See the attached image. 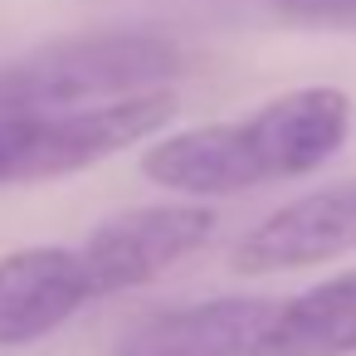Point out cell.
Listing matches in <instances>:
<instances>
[{"label": "cell", "mask_w": 356, "mask_h": 356, "mask_svg": "<svg viewBox=\"0 0 356 356\" xmlns=\"http://www.w3.org/2000/svg\"><path fill=\"white\" fill-rule=\"evenodd\" d=\"M356 103L337 83H302L249 118L200 122L186 132L152 137L142 152V176L181 200H225L259 186L298 181L322 171L351 137Z\"/></svg>", "instance_id": "obj_1"}, {"label": "cell", "mask_w": 356, "mask_h": 356, "mask_svg": "<svg viewBox=\"0 0 356 356\" xmlns=\"http://www.w3.org/2000/svg\"><path fill=\"white\" fill-rule=\"evenodd\" d=\"M186 44L161 30H79L0 59V118L161 93L186 74Z\"/></svg>", "instance_id": "obj_2"}, {"label": "cell", "mask_w": 356, "mask_h": 356, "mask_svg": "<svg viewBox=\"0 0 356 356\" xmlns=\"http://www.w3.org/2000/svg\"><path fill=\"white\" fill-rule=\"evenodd\" d=\"M176 118V93H137L93 108L59 113H6L0 118V186H35L88 171L137 142L161 137Z\"/></svg>", "instance_id": "obj_3"}, {"label": "cell", "mask_w": 356, "mask_h": 356, "mask_svg": "<svg viewBox=\"0 0 356 356\" xmlns=\"http://www.w3.org/2000/svg\"><path fill=\"white\" fill-rule=\"evenodd\" d=\"M210 234H215V210L205 200L132 205L108 215L79 244V259L88 268L93 298H113V293H132L166 278L181 259L205 249Z\"/></svg>", "instance_id": "obj_4"}, {"label": "cell", "mask_w": 356, "mask_h": 356, "mask_svg": "<svg viewBox=\"0 0 356 356\" xmlns=\"http://www.w3.org/2000/svg\"><path fill=\"white\" fill-rule=\"evenodd\" d=\"M351 249H356V176H341L264 215L234 244L229 268L244 278H268L332 264Z\"/></svg>", "instance_id": "obj_5"}, {"label": "cell", "mask_w": 356, "mask_h": 356, "mask_svg": "<svg viewBox=\"0 0 356 356\" xmlns=\"http://www.w3.org/2000/svg\"><path fill=\"white\" fill-rule=\"evenodd\" d=\"M88 302L98 298L79 249L35 244V249L6 254L0 259V351L44 341Z\"/></svg>", "instance_id": "obj_6"}, {"label": "cell", "mask_w": 356, "mask_h": 356, "mask_svg": "<svg viewBox=\"0 0 356 356\" xmlns=\"http://www.w3.org/2000/svg\"><path fill=\"white\" fill-rule=\"evenodd\" d=\"M278 302L283 298L229 293V298L166 307V312L142 317L118 341V356H254Z\"/></svg>", "instance_id": "obj_7"}, {"label": "cell", "mask_w": 356, "mask_h": 356, "mask_svg": "<svg viewBox=\"0 0 356 356\" xmlns=\"http://www.w3.org/2000/svg\"><path fill=\"white\" fill-rule=\"evenodd\" d=\"M254 356H356V264L283 298Z\"/></svg>", "instance_id": "obj_8"}, {"label": "cell", "mask_w": 356, "mask_h": 356, "mask_svg": "<svg viewBox=\"0 0 356 356\" xmlns=\"http://www.w3.org/2000/svg\"><path fill=\"white\" fill-rule=\"evenodd\" d=\"M259 10L293 30H356V0H259Z\"/></svg>", "instance_id": "obj_9"}]
</instances>
